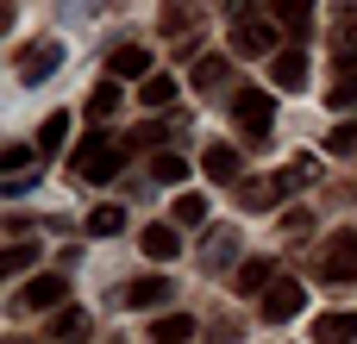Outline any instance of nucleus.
Segmentation results:
<instances>
[{
  "mask_svg": "<svg viewBox=\"0 0 357 344\" xmlns=\"http://www.w3.org/2000/svg\"><path fill=\"white\" fill-rule=\"evenodd\" d=\"M126 150H132L126 138H100V132H94L88 144H75V163H69V169H75L82 182H113V175L126 169Z\"/></svg>",
  "mask_w": 357,
  "mask_h": 344,
  "instance_id": "1",
  "label": "nucleus"
},
{
  "mask_svg": "<svg viewBox=\"0 0 357 344\" xmlns=\"http://www.w3.org/2000/svg\"><path fill=\"white\" fill-rule=\"evenodd\" d=\"M232 50H238V56H276V50H289V44L276 38V25H270L264 13H238V19H232Z\"/></svg>",
  "mask_w": 357,
  "mask_h": 344,
  "instance_id": "2",
  "label": "nucleus"
},
{
  "mask_svg": "<svg viewBox=\"0 0 357 344\" xmlns=\"http://www.w3.org/2000/svg\"><path fill=\"white\" fill-rule=\"evenodd\" d=\"M63 301H69L63 276H31V282L13 288V313H63Z\"/></svg>",
  "mask_w": 357,
  "mask_h": 344,
  "instance_id": "3",
  "label": "nucleus"
},
{
  "mask_svg": "<svg viewBox=\"0 0 357 344\" xmlns=\"http://www.w3.org/2000/svg\"><path fill=\"white\" fill-rule=\"evenodd\" d=\"M326 282H351L357 276V232H333L326 244H320V263H314Z\"/></svg>",
  "mask_w": 357,
  "mask_h": 344,
  "instance_id": "4",
  "label": "nucleus"
},
{
  "mask_svg": "<svg viewBox=\"0 0 357 344\" xmlns=\"http://www.w3.org/2000/svg\"><path fill=\"white\" fill-rule=\"evenodd\" d=\"M56 69H63V44H56V38L25 44V56H19V81H44V75H56Z\"/></svg>",
  "mask_w": 357,
  "mask_h": 344,
  "instance_id": "5",
  "label": "nucleus"
},
{
  "mask_svg": "<svg viewBox=\"0 0 357 344\" xmlns=\"http://www.w3.org/2000/svg\"><path fill=\"white\" fill-rule=\"evenodd\" d=\"M232 119H238V132H251V138H264V132H270V119H276V100H270L264 88H251V94H238V107H232Z\"/></svg>",
  "mask_w": 357,
  "mask_h": 344,
  "instance_id": "6",
  "label": "nucleus"
},
{
  "mask_svg": "<svg viewBox=\"0 0 357 344\" xmlns=\"http://www.w3.org/2000/svg\"><path fill=\"white\" fill-rule=\"evenodd\" d=\"M307 75H314V63H307L301 44H289V50L270 56V81H276V88H307Z\"/></svg>",
  "mask_w": 357,
  "mask_h": 344,
  "instance_id": "7",
  "label": "nucleus"
},
{
  "mask_svg": "<svg viewBox=\"0 0 357 344\" xmlns=\"http://www.w3.org/2000/svg\"><path fill=\"white\" fill-rule=\"evenodd\" d=\"M301 301H307V295H301V282H295V276H276V282H270V295H264V320H276V326H282V320H295V313H301Z\"/></svg>",
  "mask_w": 357,
  "mask_h": 344,
  "instance_id": "8",
  "label": "nucleus"
},
{
  "mask_svg": "<svg viewBox=\"0 0 357 344\" xmlns=\"http://www.w3.org/2000/svg\"><path fill=\"white\" fill-rule=\"evenodd\" d=\"M201 169H207V182H226V188L245 182V163H238L232 144H207V150H201Z\"/></svg>",
  "mask_w": 357,
  "mask_h": 344,
  "instance_id": "9",
  "label": "nucleus"
},
{
  "mask_svg": "<svg viewBox=\"0 0 357 344\" xmlns=\"http://www.w3.org/2000/svg\"><path fill=\"white\" fill-rule=\"evenodd\" d=\"M157 69H151V50L144 44H119L113 50V81H151Z\"/></svg>",
  "mask_w": 357,
  "mask_h": 344,
  "instance_id": "10",
  "label": "nucleus"
},
{
  "mask_svg": "<svg viewBox=\"0 0 357 344\" xmlns=\"http://www.w3.org/2000/svg\"><path fill=\"white\" fill-rule=\"evenodd\" d=\"M163 301H169V282H163V276L126 282V295H119V307H132V313H151V307H163Z\"/></svg>",
  "mask_w": 357,
  "mask_h": 344,
  "instance_id": "11",
  "label": "nucleus"
},
{
  "mask_svg": "<svg viewBox=\"0 0 357 344\" xmlns=\"http://www.w3.org/2000/svg\"><path fill=\"white\" fill-rule=\"evenodd\" d=\"M276 201H282V182H276V175H257V182H238V207H245V213H270Z\"/></svg>",
  "mask_w": 357,
  "mask_h": 344,
  "instance_id": "12",
  "label": "nucleus"
},
{
  "mask_svg": "<svg viewBox=\"0 0 357 344\" xmlns=\"http://www.w3.org/2000/svg\"><path fill=\"white\" fill-rule=\"evenodd\" d=\"M314 344H357V313H320L314 320Z\"/></svg>",
  "mask_w": 357,
  "mask_h": 344,
  "instance_id": "13",
  "label": "nucleus"
},
{
  "mask_svg": "<svg viewBox=\"0 0 357 344\" xmlns=\"http://www.w3.org/2000/svg\"><path fill=\"white\" fill-rule=\"evenodd\" d=\"M144 257L151 263H169V257H182V244H176V226H144Z\"/></svg>",
  "mask_w": 357,
  "mask_h": 344,
  "instance_id": "14",
  "label": "nucleus"
},
{
  "mask_svg": "<svg viewBox=\"0 0 357 344\" xmlns=\"http://www.w3.org/2000/svg\"><path fill=\"white\" fill-rule=\"evenodd\" d=\"M50 338L82 344V338H88V313H82V307H63V313H50Z\"/></svg>",
  "mask_w": 357,
  "mask_h": 344,
  "instance_id": "15",
  "label": "nucleus"
},
{
  "mask_svg": "<svg viewBox=\"0 0 357 344\" xmlns=\"http://www.w3.org/2000/svg\"><path fill=\"white\" fill-rule=\"evenodd\" d=\"M195 338V320L188 313H163L157 326H151V344H188Z\"/></svg>",
  "mask_w": 357,
  "mask_h": 344,
  "instance_id": "16",
  "label": "nucleus"
},
{
  "mask_svg": "<svg viewBox=\"0 0 357 344\" xmlns=\"http://www.w3.org/2000/svg\"><path fill=\"white\" fill-rule=\"evenodd\" d=\"M270 19H276V25H289L295 38H307V25H314L307 0H276V6H270Z\"/></svg>",
  "mask_w": 357,
  "mask_h": 344,
  "instance_id": "17",
  "label": "nucleus"
},
{
  "mask_svg": "<svg viewBox=\"0 0 357 344\" xmlns=\"http://www.w3.org/2000/svg\"><path fill=\"white\" fill-rule=\"evenodd\" d=\"M0 163H6V188L19 194V188L31 182V150H25V144H6V150H0Z\"/></svg>",
  "mask_w": 357,
  "mask_h": 344,
  "instance_id": "18",
  "label": "nucleus"
},
{
  "mask_svg": "<svg viewBox=\"0 0 357 344\" xmlns=\"http://www.w3.org/2000/svg\"><path fill=\"white\" fill-rule=\"evenodd\" d=\"M232 282H238V295H270V282H276V276H270V263H264V257H251V263H238V276H232Z\"/></svg>",
  "mask_w": 357,
  "mask_h": 344,
  "instance_id": "19",
  "label": "nucleus"
},
{
  "mask_svg": "<svg viewBox=\"0 0 357 344\" xmlns=\"http://www.w3.org/2000/svg\"><path fill=\"white\" fill-rule=\"evenodd\" d=\"M119 100H126V94H119V81H94V94H88V119L100 125L107 113H119Z\"/></svg>",
  "mask_w": 357,
  "mask_h": 344,
  "instance_id": "20",
  "label": "nucleus"
},
{
  "mask_svg": "<svg viewBox=\"0 0 357 344\" xmlns=\"http://www.w3.org/2000/svg\"><path fill=\"white\" fill-rule=\"evenodd\" d=\"M151 175H157L163 188H182V182H188V157H176V150H163V157H151Z\"/></svg>",
  "mask_w": 357,
  "mask_h": 344,
  "instance_id": "21",
  "label": "nucleus"
},
{
  "mask_svg": "<svg viewBox=\"0 0 357 344\" xmlns=\"http://www.w3.org/2000/svg\"><path fill=\"white\" fill-rule=\"evenodd\" d=\"M226 75H232L226 56H195V88H226Z\"/></svg>",
  "mask_w": 357,
  "mask_h": 344,
  "instance_id": "22",
  "label": "nucleus"
},
{
  "mask_svg": "<svg viewBox=\"0 0 357 344\" xmlns=\"http://www.w3.org/2000/svg\"><path fill=\"white\" fill-rule=\"evenodd\" d=\"M138 100H144V107H151V113H157V107H169V100H176V81H169V75H163V69H157V75H151V81H138Z\"/></svg>",
  "mask_w": 357,
  "mask_h": 344,
  "instance_id": "23",
  "label": "nucleus"
},
{
  "mask_svg": "<svg viewBox=\"0 0 357 344\" xmlns=\"http://www.w3.org/2000/svg\"><path fill=\"white\" fill-rule=\"evenodd\" d=\"M119 232H126V213L119 207H94L88 213V238H119Z\"/></svg>",
  "mask_w": 357,
  "mask_h": 344,
  "instance_id": "24",
  "label": "nucleus"
},
{
  "mask_svg": "<svg viewBox=\"0 0 357 344\" xmlns=\"http://www.w3.org/2000/svg\"><path fill=\"white\" fill-rule=\"evenodd\" d=\"M63 144H69V113H50L38 125V150H63Z\"/></svg>",
  "mask_w": 357,
  "mask_h": 344,
  "instance_id": "25",
  "label": "nucleus"
},
{
  "mask_svg": "<svg viewBox=\"0 0 357 344\" xmlns=\"http://www.w3.org/2000/svg\"><path fill=\"white\" fill-rule=\"evenodd\" d=\"M314 175H320V163H314V157H295V163H289L276 182H282V194H295V188H307Z\"/></svg>",
  "mask_w": 357,
  "mask_h": 344,
  "instance_id": "26",
  "label": "nucleus"
},
{
  "mask_svg": "<svg viewBox=\"0 0 357 344\" xmlns=\"http://www.w3.org/2000/svg\"><path fill=\"white\" fill-rule=\"evenodd\" d=\"M31 257H38V244H6V251H0V276H6V282H13V276H25V269H31Z\"/></svg>",
  "mask_w": 357,
  "mask_h": 344,
  "instance_id": "27",
  "label": "nucleus"
},
{
  "mask_svg": "<svg viewBox=\"0 0 357 344\" xmlns=\"http://www.w3.org/2000/svg\"><path fill=\"white\" fill-rule=\"evenodd\" d=\"M326 107H339V113H351V107H357V75H339V81H333V94H326Z\"/></svg>",
  "mask_w": 357,
  "mask_h": 344,
  "instance_id": "28",
  "label": "nucleus"
},
{
  "mask_svg": "<svg viewBox=\"0 0 357 344\" xmlns=\"http://www.w3.org/2000/svg\"><path fill=\"white\" fill-rule=\"evenodd\" d=\"M201 219H207V201L201 194H182L176 201V226H201Z\"/></svg>",
  "mask_w": 357,
  "mask_h": 344,
  "instance_id": "29",
  "label": "nucleus"
},
{
  "mask_svg": "<svg viewBox=\"0 0 357 344\" xmlns=\"http://www.w3.org/2000/svg\"><path fill=\"white\" fill-rule=\"evenodd\" d=\"M326 150H333V157H357V125H333Z\"/></svg>",
  "mask_w": 357,
  "mask_h": 344,
  "instance_id": "30",
  "label": "nucleus"
},
{
  "mask_svg": "<svg viewBox=\"0 0 357 344\" xmlns=\"http://www.w3.org/2000/svg\"><path fill=\"white\" fill-rule=\"evenodd\" d=\"M188 25H195L188 6H169V13H163V31H188Z\"/></svg>",
  "mask_w": 357,
  "mask_h": 344,
  "instance_id": "31",
  "label": "nucleus"
},
{
  "mask_svg": "<svg viewBox=\"0 0 357 344\" xmlns=\"http://www.w3.org/2000/svg\"><path fill=\"white\" fill-rule=\"evenodd\" d=\"M13 344H25V338H13Z\"/></svg>",
  "mask_w": 357,
  "mask_h": 344,
  "instance_id": "32",
  "label": "nucleus"
}]
</instances>
